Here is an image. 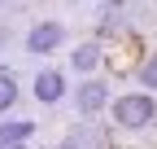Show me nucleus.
<instances>
[{
  "instance_id": "obj_6",
  "label": "nucleus",
  "mask_w": 157,
  "mask_h": 149,
  "mask_svg": "<svg viewBox=\"0 0 157 149\" xmlns=\"http://www.w3.org/2000/svg\"><path fill=\"white\" fill-rule=\"evenodd\" d=\"M96 62H101V44H96V40H87V44H78L74 48V70H96Z\"/></svg>"
},
{
  "instance_id": "obj_5",
  "label": "nucleus",
  "mask_w": 157,
  "mask_h": 149,
  "mask_svg": "<svg viewBox=\"0 0 157 149\" xmlns=\"http://www.w3.org/2000/svg\"><path fill=\"white\" fill-rule=\"evenodd\" d=\"M35 132V123L22 119V123H0V149H17V145H26Z\"/></svg>"
},
{
  "instance_id": "obj_9",
  "label": "nucleus",
  "mask_w": 157,
  "mask_h": 149,
  "mask_svg": "<svg viewBox=\"0 0 157 149\" xmlns=\"http://www.w3.org/2000/svg\"><path fill=\"white\" fill-rule=\"evenodd\" d=\"M140 83H144V88H157V53L140 66Z\"/></svg>"
},
{
  "instance_id": "obj_10",
  "label": "nucleus",
  "mask_w": 157,
  "mask_h": 149,
  "mask_svg": "<svg viewBox=\"0 0 157 149\" xmlns=\"http://www.w3.org/2000/svg\"><path fill=\"white\" fill-rule=\"evenodd\" d=\"M17 149H26V145H17Z\"/></svg>"
},
{
  "instance_id": "obj_2",
  "label": "nucleus",
  "mask_w": 157,
  "mask_h": 149,
  "mask_svg": "<svg viewBox=\"0 0 157 149\" xmlns=\"http://www.w3.org/2000/svg\"><path fill=\"white\" fill-rule=\"evenodd\" d=\"M61 40H66V26L61 22H35L31 35H26V48L31 53H57Z\"/></svg>"
},
{
  "instance_id": "obj_1",
  "label": "nucleus",
  "mask_w": 157,
  "mask_h": 149,
  "mask_svg": "<svg viewBox=\"0 0 157 149\" xmlns=\"http://www.w3.org/2000/svg\"><path fill=\"white\" fill-rule=\"evenodd\" d=\"M157 114V105L144 97V92H127V97H118L113 101V123L118 127H127V132H135V127H148Z\"/></svg>"
},
{
  "instance_id": "obj_8",
  "label": "nucleus",
  "mask_w": 157,
  "mask_h": 149,
  "mask_svg": "<svg viewBox=\"0 0 157 149\" xmlns=\"http://www.w3.org/2000/svg\"><path fill=\"white\" fill-rule=\"evenodd\" d=\"M87 145H96V136L87 132V127H78V132H70V136H66V145H61V149H87Z\"/></svg>"
},
{
  "instance_id": "obj_4",
  "label": "nucleus",
  "mask_w": 157,
  "mask_h": 149,
  "mask_svg": "<svg viewBox=\"0 0 157 149\" xmlns=\"http://www.w3.org/2000/svg\"><path fill=\"white\" fill-rule=\"evenodd\" d=\"M35 97L44 101V105L61 101V97H66V74H57V70H39V74H35Z\"/></svg>"
},
{
  "instance_id": "obj_3",
  "label": "nucleus",
  "mask_w": 157,
  "mask_h": 149,
  "mask_svg": "<svg viewBox=\"0 0 157 149\" xmlns=\"http://www.w3.org/2000/svg\"><path fill=\"white\" fill-rule=\"evenodd\" d=\"M78 114H83V119H92V114H101V110H105V101H109V88L101 83V79H87L83 88H78Z\"/></svg>"
},
{
  "instance_id": "obj_7",
  "label": "nucleus",
  "mask_w": 157,
  "mask_h": 149,
  "mask_svg": "<svg viewBox=\"0 0 157 149\" xmlns=\"http://www.w3.org/2000/svg\"><path fill=\"white\" fill-rule=\"evenodd\" d=\"M13 101H17V79H13L9 70H0V114L13 110Z\"/></svg>"
}]
</instances>
